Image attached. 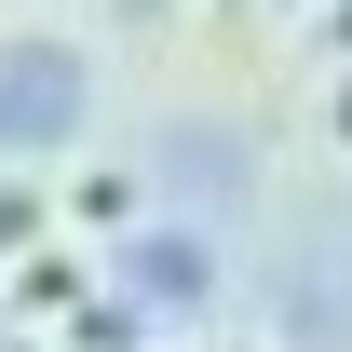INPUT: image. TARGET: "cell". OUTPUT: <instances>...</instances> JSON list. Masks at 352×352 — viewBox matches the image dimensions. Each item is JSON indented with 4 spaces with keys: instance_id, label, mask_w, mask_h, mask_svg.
I'll return each mask as SVG.
<instances>
[{
    "instance_id": "1",
    "label": "cell",
    "mask_w": 352,
    "mask_h": 352,
    "mask_svg": "<svg viewBox=\"0 0 352 352\" xmlns=\"http://www.w3.org/2000/svg\"><path fill=\"white\" fill-rule=\"evenodd\" d=\"M339 135H352V82H339Z\"/></svg>"
},
{
    "instance_id": "2",
    "label": "cell",
    "mask_w": 352,
    "mask_h": 352,
    "mask_svg": "<svg viewBox=\"0 0 352 352\" xmlns=\"http://www.w3.org/2000/svg\"><path fill=\"white\" fill-rule=\"evenodd\" d=\"M325 14H339V28H352V0H325Z\"/></svg>"
}]
</instances>
